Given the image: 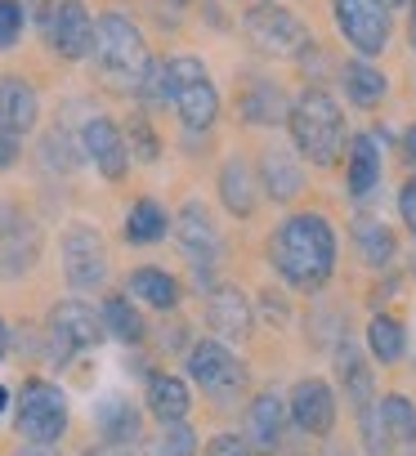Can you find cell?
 I'll return each mask as SVG.
<instances>
[{
	"label": "cell",
	"instance_id": "cell-1",
	"mask_svg": "<svg viewBox=\"0 0 416 456\" xmlns=\"http://www.w3.org/2000/svg\"><path fill=\"white\" fill-rule=\"evenodd\" d=\"M269 260L278 269V278L305 296L322 291L336 273V228L327 215L318 210H296L273 228L269 242Z\"/></svg>",
	"mask_w": 416,
	"mask_h": 456
},
{
	"label": "cell",
	"instance_id": "cell-2",
	"mask_svg": "<svg viewBox=\"0 0 416 456\" xmlns=\"http://www.w3.org/2000/svg\"><path fill=\"white\" fill-rule=\"evenodd\" d=\"M90 59L99 63V77H103L108 86L135 90L152 54H148L143 32L130 23V14L103 10V14L94 19V50H90Z\"/></svg>",
	"mask_w": 416,
	"mask_h": 456
},
{
	"label": "cell",
	"instance_id": "cell-3",
	"mask_svg": "<svg viewBox=\"0 0 416 456\" xmlns=\"http://www.w3.org/2000/svg\"><path fill=\"white\" fill-rule=\"evenodd\" d=\"M287 130H291V143L305 161L314 166H331L340 157V143H345V117L336 108V99L327 90H305L291 108H287Z\"/></svg>",
	"mask_w": 416,
	"mask_h": 456
},
{
	"label": "cell",
	"instance_id": "cell-4",
	"mask_svg": "<svg viewBox=\"0 0 416 456\" xmlns=\"http://www.w3.org/2000/svg\"><path fill=\"white\" fill-rule=\"evenodd\" d=\"M166 77H170V108L179 112L184 130H211L220 117V90L211 72L201 68V59L192 54L166 59Z\"/></svg>",
	"mask_w": 416,
	"mask_h": 456
},
{
	"label": "cell",
	"instance_id": "cell-5",
	"mask_svg": "<svg viewBox=\"0 0 416 456\" xmlns=\"http://www.w3.org/2000/svg\"><path fill=\"white\" fill-rule=\"evenodd\" d=\"M242 32L269 59H305L318 50L309 28L300 23V14H291L287 5H273V0H260V5H251L242 14Z\"/></svg>",
	"mask_w": 416,
	"mask_h": 456
},
{
	"label": "cell",
	"instance_id": "cell-6",
	"mask_svg": "<svg viewBox=\"0 0 416 456\" xmlns=\"http://www.w3.org/2000/svg\"><path fill=\"white\" fill-rule=\"evenodd\" d=\"M14 420H19V434H23L28 443H59L63 429H68V394H63L54 380L32 376V380L19 389Z\"/></svg>",
	"mask_w": 416,
	"mask_h": 456
},
{
	"label": "cell",
	"instance_id": "cell-7",
	"mask_svg": "<svg viewBox=\"0 0 416 456\" xmlns=\"http://www.w3.org/2000/svg\"><path fill=\"white\" fill-rule=\"evenodd\" d=\"M59 256H63V278L77 287V291H94L108 282V247L99 238L94 224H68L63 228V242H59Z\"/></svg>",
	"mask_w": 416,
	"mask_h": 456
},
{
	"label": "cell",
	"instance_id": "cell-8",
	"mask_svg": "<svg viewBox=\"0 0 416 456\" xmlns=\"http://www.w3.org/2000/svg\"><path fill=\"white\" fill-rule=\"evenodd\" d=\"M331 14H336L340 37L363 59H376L389 50V5L385 0H331Z\"/></svg>",
	"mask_w": 416,
	"mask_h": 456
},
{
	"label": "cell",
	"instance_id": "cell-9",
	"mask_svg": "<svg viewBox=\"0 0 416 456\" xmlns=\"http://www.w3.org/2000/svg\"><path fill=\"white\" fill-rule=\"evenodd\" d=\"M188 376L211 398H233L247 385V367L229 354L224 340H197L188 349Z\"/></svg>",
	"mask_w": 416,
	"mask_h": 456
},
{
	"label": "cell",
	"instance_id": "cell-10",
	"mask_svg": "<svg viewBox=\"0 0 416 456\" xmlns=\"http://www.w3.org/2000/svg\"><path fill=\"white\" fill-rule=\"evenodd\" d=\"M99 340H108L103 336V318L86 300H59L50 309V349H54L59 362L72 358L77 349H94Z\"/></svg>",
	"mask_w": 416,
	"mask_h": 456
},
{
	"label": "cell",
	"instance_id": "cell-11",
	"mask_svg": "<svg viewBox=\"0 0 416 456\" xmlns=\"http://www.w3.org/2000/svg\"><path fill=\"white\" fill-rule=\"evenodd\" d=\"M45 37H50V50L59 59H68V63L90 59V50H94V14L86 10V0H54Z\"/></svg>",
	"mask_w": 416,
	"mask_h": 456
},
{
	"label": "cell",
	"instance_id": "cell-12",
	"mask_svg": "<svg viewBox=\"0 0 416 456\" xmlns=\"http://www.w3.org/2000/svg\"><path fill=\"white\" fill-rule=\"evenodd\" d=\"M175 238H179V247H184V256L192 260V269H197V282L216 269V260H220V228H216V219H211V210H206L201 201H188L184 210H179V219H175Z\"/></svg>",
	"mask_w": 416,
	"mask_h": 456
},
{
	"label": "cell",
	"instance_id": "cell-13",
	"mask_svg": "<svg viewBox=\"0 0 416 456\" xmlns=\"http://www.w3.org/2000/svg\"><path fill=\"white\" fill-rule=\"evenodd\" d=\"M81 152L94 161V170L103 175V179H126V170H130V152H126V134H121V126L112 121V117H90L86 126H81Z\"/></svg>",
	"mask_w": 416,
	"mask_h": 456
},
{
	"label": "cell",
	"instance_id": "cell-14",
	"mask_svg": "<svg viewBox=\"0 0 416 456\" xmlns=\"http://www.w3.org/2000/svg\"><path fill=\"white\" fill-rule=\"evenodd\" d=\"M287 411H291V420H296L305 434L327 438V434H331V425H336V394H331V389H327V380H318V376L296 380Z\"/></svg>",
	"mask_w": 416,
	"mask_h": 456
},
{
	"label": "cell",
	"instance_id": "cell-15",
	"mask_svg": "<svg viewBox=\"0 0 416 456\" xmlns=\"http://www.w3.org/2000/svg\"><path fill=\"white\" fill-rule=\"evenodd\" d=\"M206 327H211L220 340H247L256 331L251 300L238 287H216L211 296H206Z\"/></svg>",
	"mask_w": 416,
	"mask_h": 456
},
{
	"label": "cell",
	"instance_id": "cell-16",
	"mask_svg": "<svg viewBox=\"0 0 416 456\" xmlns=\"http://www.w3.org/2000/svg\"><path fill=\"white\" fill-rule=\"evenodd\" d=\"M282 429H287V403L278 394H260L247 407V447L256 456H278L282 452Z\"/></svg>",
	"mask_w": 416,
	"mask_h": 456
},
{
	"label": "cell",
	"instance_id": "cell-17",
	"mask_svg": "<svg viewBox=\"0 0 416 456\" xmlns=\"http://www.w3.org/2000/svg\"><path fill=\"white\" fill-rule=\"evenodd\" d=\"M41 121V99L28 77H0V130L23 139Z\"/></svg>",
	"mask_w": 416,
	"mask_h": 456
},
{
	"label": "cell",
	"instance_id": "cell-18",
	"mask_svg": "<svg viewBox=\"0 0 416 456\" xmlns=\"http://www.w3.org/2000/svg\"><path fill=\"white\" fill-rule=\"evenodd\" d=\"M380 143L376 134H358L349 143V157H345V183H349V197H367L376 183H380Z\"/></svg>",
	"mask_w": 416,
	"mask_h": 456
},
{
	"label": "cell",
	"instance_id": "cell-19",
	"mask_svg": "<svg viewBox=\"0 0 416 456\" xmlns=\"http://www.w3.org/2000/svg\"><path fill=\"white\" fill-rule=\"evenodd\" d=\"M188 407H192V394H188V385H184L175 371H157V376H148V411H152L161 425H170V420H188Z\"/></svg>",
	"mask_w": 416,
	"mask_h": 456
},
{
	"label": "cell",
	"instance_id": "cell-20",
	"mask_svg": "<svg viewBox=\"0 0 416 456\" xmlns=\"http://www.w3.org/2000/svg\"><path fill=\"white\" fill-rule=\"evenodd\" d=\"M354 247H358L363 265H371V269H389V260L398 256V242L389 233V224L385 219H371V215H358L354 219Z\"/></svg>",
	"mask_w": 416,
	"mask_h": 456
},
{
	"label": "cell",
	"instance_id": "cell-21",
	"mask_svg": "<svg viewBox=\"0 0 416 456\" xmlns=\"http://www.w3.org/2000/svg\"><path fill=\"white\" fill-rule=\"evenodd\" d=\"M256 192H260L256 170H251L242 157L224 161V170H220V201H224V206H229L238 219H247V215L256 210Z\"/></svg>",
	"mask_w": 416,
	"mask_h": 456
},
{
	"label": "cell",
	"instance_id": "cell-22",
	"mask_svg": "<svg viewBox=\"0 0 416 456\" xmlns=\"http://www.w3.org/2000/svg\"><path fill=\"white\" fill-rule=\"evenodd\" d=\"M126 291H130L139 305L161 309V314H170V309L179 305V282H175L166 269H152V265L135 269V273H130V282H126Z\"/></svg>",
	"mask_w": 416,
	"mask_h": 456
},
{
	"label": "cell",
	"instance_id": "cell-23",
	"mask_svg": "<svg viewBox=\"0 0 416 456\" xmlns=\"http://www.w3.org/2000/svg\"><path fill=\"white\" fill-rule=\"evenodd\" d=\"M340 81H345V99H349L354 108H376V103L385 99V90H389L385 72L371 68V63H363V59H349V63L340 68Z\"/></svg>",
	"mask_w": 416,
	"mask_h": 456
},
{
	"label": "cell",
	"instance_id": "cell-24",
	"mask_svg": "<svg viewBox=\"0 0 416 456\" xmlns=\"http://www.w3.org/2000/svg\"><path fill=\"white\" fill-rule=\"evenodd\" d=\"M166 228H170L166 206L152 201V197H139V201L130 206V215H126V242H130V247H152V242L166 238Z\"/></svg>",
	"mask_w": 416,
	"mask_h": 456
},
{
	"label": "cell",
	"instance_id": "cell-25",
	"mask_svg": "<svg viewBox=\"0 0 416 456\" xmlns=\"http://www.w3.org/2000/svg\"><path fill=\"white\" fill-rule=\"evenodd\" d=\"M260 175H265V192H269L273 201H291V197L305 188V170H300V161H296L291 152H282V148L265 152Z\"/></svg>",
	"mask_w": 416,
	"mask_h": 456
},
{
	"label": "cell",
	"instance_id": "cell-26",
	"mask_svg": "<svg viewBox=\"0 0 416 456\" xmlns=\"http://www.w3.org/2000/svg\"><path fill=\"white\" fill-rule=\"evenodd\" d=\"M282 90L273 86V81H265V77H256L247 90H242V99H238V112H242V121H251V126H273V121H282Z\"/></svg>",
	"mask_w": 416,
	"mask_h": 456
},
{
	"label": "cell",
	"instance_id": "cell-27",
	"mask_svg": "<svg viewBox=\"0 0 416 456\" xmlns=\"http://www.w3.org/2000/svg\"><path fill=\"white\" fill-rule=\"evenodd\" d=\"M99 318H103V336H112V340H121V345H139V340L148 336L143 314L130 305V296H108L103 309H99Z\"/></svg>",
	"mask_w": 416,
	"mask_h": 456
},
{
	"label": "cell",
	"instance_id": "cell-28",
	"mask_svg": "<svg viewBox=\"0 0 416 456\" xmlns=\"http://www.w3.org/2000/svg\"><path fill=\"white\" fill-rule=\"evenodd\" d=\"M336 371H340L345 398H349L354 407H367V403H371V371H367V362H363V354H358V345H354L349 336H345L340 349H336Z\"/></svg>",
	"mask_w": 416,
	"mask_h": 456
},
{
	"label": "cell",
	"instance_id": "cell-29",
	"mask_svg": "<svg viewBox=\"0 0 416 456\" xmlns=\"http://www.w3.org/2000/svg\"><path fill=\"white\" fill-rule=\"evenodd\" d=\"M376 411H380V425H385L389 443L416 452V403L403 398V394H385V398L376 403Z\"/></svg>",
	"mask_w": 416,
	"mask_h": 456
},
{
	"label": "cell",
	"instance_id": "cell-30",
	"mask_svg": "<svg viewBox=\"0 0 416 456\" xmlns=\"http://www.w3.org/2000/svg\"><path fill=\"white\" fill-rule=\"evenodd\" d=\"M367 349H371V358L376 362H398L403 354H407V331H403V322L398 318H389V314H376L371 322H367Z\"/></svg>",
	"mask_w": 416,
	"mask_h": 456
},
{
	"label": "cell",
	"instance_id": "cell-31",
	"mask_svg": "<svg viewBox=\"0 0 416 456\" xmlns=\"http://www.w3.org/2000/svg\"><path fill=\"white\" fill-rule=\"evenodd\" d=\"M99 434L108 443H135L139 438V411L126 398H103L99 403Z\"/></svg>",
	"mask_w": 416,
	"mask_h": 456
},
{
	"label": "cell",
	"instance_id": "cell-32",
	"mask_svg": "<svg viewBox=\"0 0 416 456\" xmlns=\"http://www.w3.org/2000/svg\"><path fill=\"white\" fill-rule=\"evenodd\" d=\"M135 94H139L148 108H166V103H170V77H166V59H148V68H143V77H139Z\"/></svg>",
	"mask_w": 416,
	"mask_h": 456
},
{
	"label": "cell",
	"instance_id": "cell-33",
	"mask_svg": "<svg viewBox=\"0 0 416 456\" xmlns=\"http://www.w3.org/2000/svg\"><path fill=\"white\" fill-rule=\"evenodd\" d=\"M358 429H363V452L367 456H394V443L380 425V411H376V398L367 407H358Z\"/></svg>",
	"mask_w": 416,
	"mask_h": 456
},
{
	"label": "cell",
	"instance_id": "cell-34",
	"mask_svg": "<svg viewBox=\"0 0 416 456\" xmlns=\"http://www.w3.org/2000/svg\"><path fill=\"white\" fill-rule=\"evenodd\" d=\"M157 456H197V434H192V425H188V420H170V425H161Z\"/></svg>",
	"mask_w": 416,
	"mask_h": 456
},
{
	"label": "cell",
	"instance_id": "cell-35",
	"mask_svg": "<svg viewBox=\"0 0 416 456\" xmlns=\"http://www.w3.org/2000/svg\"><path fill=\"white\" fill-rule=\"evenodd\" d=\"M126 152H130V157H139V161H157V157H161V143H157V130L148 126V117H130Z\"/></svg>",
	"mask_w": 416,
	"mask_h": 456
},
{
	"label": "cell",
	"instance_id": "cell-36",
	"mask_svg": "<svg viewBox=\"0 0 416 456\" xmlns=\"http://www.w3.org/2000/svg\"><path fill=\"white\" fill-rule=\"evenodd\" d=\"M23 28H28V19H23L19 0H0V50H14L23 41Z\"/></svg>",
	"mask_w": 416,
	"mask_h": 456
},
{
	"label": "cell",
	"instance_id": "cell-37",
	"mask_svg": "<svg viewBox=\"0 0 416 456\" xmlns=\"http://www.w3.org/2000/svg\"><path fill=\"white\" fill-rule=\"evenodd\" d=\"M206 456H256V452H251L247 438H238V434H216L211 443H206Z\"/></svg>",
	"mask_w": 416,
	"mask_h": 456
},
{
	"label": "cell",
	"instance_id": "cell-38",
	"mask_svg": "<svg viewBox=\"0 0 416 456\" xmlns=\"http://www.w3.org/2000/svg\"><path fill=\"white\" fill-rule=\"evenodd\" d=\"M398 215H403V224L412 228V238H416V179H407V183L398 188Z\"/></svg>",
	"mask_w": 416,
	"mask_h": 456
},
{
	"label": "cell",
	"instance_id": "cell-39",
	"mask_svg": "<svg viewBox=\"0 0 416 456\" xmlns=\"http://www.w3.org/2000/svg\"><path fill=\"white\" fill-rule=\"evenodd\" d=\"M23 5V19L28 23H37L41 32H45V23H50V10H54V0H19Z\"/></svg>",
	"mask_w": 416,
	"mask_h": 456
},
{
	"label": "cell",
	"instance_id": "cell-40",
	"mask_svg": "<svg viewBox=\"0 0 416 456\" xmlns=\"http://www.w3.org/2000/svg\"><path fill=\"white\" fill-rule=\"evenodd\" d=\"M14 161H19V139L0 130V170H10Z\"/></svg>",
	"mask_w": 416,
	"mask_h": 456
},
{
	"label": "cell",
	"instance_id": "cell-41",
	"mask_svg": "<svg viewBox=\"0 0 416 456\" xmlns=\"http://www.w3.org/2000/svg\"><path fill=\"white\" fill-rule=\"evenodd\" d=\"M86 456H139L135 443H103V447H90Z\"/></svg>",
	"mask_w": 416,
	"mask_h": 456
},
{
	"label": "cell",
	"instance_id": "cell-42",
	"mask_svg": "<svg viewBox=\"0 0 416 456\" xmlns=\"http://www.w3.org/2000/svg\"><path fill=\"white\" fill-rule=\"evenodd\" d=\"M19 456H59V447L54 443H28V447H19Z\"/></svg>",
	"mask_w": 416,
	"mask_h": 456
},
{
	"label": "cell",
	"instance_id": "cell-43",
	"mask_svg": "<svg viewBox=\"0 0 416 456\" xmlns=\"http://www.w3.org/2000/svg\"><path fill=\"white\" fill-rule=\"evenodd\" d=\"M403 152H407V161H416V126L403 134Z\"/></svg>",
	"mask_w": 416,
	"mask_h": 456
},
{
	"label": "cell",
	"instance_id": "cell-44",
	"mask_svg": "<svg viewBox=\"0 0 416 456\" xmlns=\"http://www.w3.org/2000/svg\"><path fill=\"white\" fill-rule=\"evenodd\" d=\"M5 349H10V327L0 322V358H5Z\"/></svg>",
	"mask_w": 416,
	"mask_h": 456
},
{
	"label": "cell",
	"instance_id": "cell-45",
	"mask_svg": "<svg viewBox=\"0 0 416 456\" xmlns=\"http://www.w3.org/2000/svg\"><path fill=\"white\" fill-rule=\"evenodd\" d=\"M5 407H10V389H5V385H0V411H5Z\"/></svg>",
	"mask_w": 416,
	"mask_h": 456
},
{
	"label": "cell",
	"instance_id": "cell-46",
	"mask_svg": "<svg viewBox=\"0 0 416 456\" xmlns=\"http://www.w3.org/2000/svg\"><path fill=\"white\" fill-rule=\"evenodd\" d=\"M166 5H170V10H188V5H192V0H166Z\"/></svg>",
	"mask_w": 416,
	"mask_h": 456
},
{
	"label": "cell",
	"instance_id": "cell-47",
	"mask_svg": "<svg viewBox=\"0 0 416 456\" xmlns=\"http://www.w3.org/2000/svg\"><path fill=\"white\" fill-rule=\"evenodd\" d=\"M412 50H416V0H412Z\"/></svg>",
	"mask_w": 416,
	"mask_h": 456
},
{
	"label": "cell",
	"instance_id": "cell-48",
	"mask_svg": "<svg viewBox=\"0 0 416 456\" xmlns=\"http://www.w3.org/2000/svg\"><path fill=\"white\" fill-rule=\"evenodd\" d=\"M327 456H345V452H340V447H327Z\"/></svg>",
	"mask_w": 416,
	"mask_h": 456
},
{
	"label": "cell",
	"instance_id": "cell-49",
	"mask_svg": "<svg viewBox=\"0 0 416 456\" xmlns=\"http://www.w3.org/2000/svg\"><path fill=\"white\" fill-rule=\"evenodd\" d=\"M385 5H407V0H385Z\"/></svg>",
	"mask_w": 416,
	"mask_h": 456
}]
</instances>
